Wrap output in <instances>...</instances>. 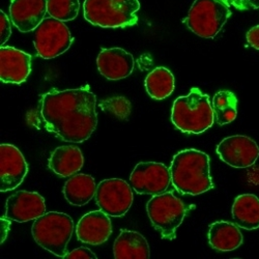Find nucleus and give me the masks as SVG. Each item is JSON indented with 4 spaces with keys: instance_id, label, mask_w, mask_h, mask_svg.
I'll return each instance as SVG.
<instances>
[{
    "instance_id": "obj_1",
    "label": "nucleus",
    "mask_w": 259,
    "mask_h": 259,
    "mask_svg": "<svg viewBox=\"0 0 259 259\" xmlns=\"http://www.w3.org/2000/svg\"><path fill=\"white\" fill-rule=\"evenodd\" d=\"M97 98L90 86L77 90L52 91L40 102V115L48 131L63 141L88 140L98 124Z\"/></svg>"
},
{
    "instance_id": "obj_2",
    "label": "nucleus",
    "mask_w": 259,
    "mask_h": 259,
    "mask_svg": "<svg viewBox=\"0 0 259 259\" xmlns=\"http://www.w3.org/2000/svg\"><path fill=\"white\" fill-rule=\"evenodd\" d=\"M171 183L182 194L196 196L213 188L209 157L198 149H184L172 159Z\"/></svg>"
},
{
    "instance_id": "obj_3",
    "label": "nucleus",
    "mask_w": 259,
    "mask_h": 259,
    "mask_svg": "<svg viewBox=\"0 0 259 259\" xmlns=\"http://www.w3.org/2000/svg\"><path fill=\"white\" fill-rule=\"evenodd\" d=\"M171 120L183 133L201 134L205 132L214 121L209 97L198 89H192L187 97H180L175 101Z\"/></svg>"
},
{
    "instance_id": "obj_4",
    "label": "nucleus",
    "mask_w": 259,
    "mask_h": 259,
    "mask_svg": "<svg viewBox=\"0 0 259 259\" xmlns=\"http://www.w3.org/2000/svg\"><path fill=\"white\" fill-rule=\"evenodd\" d=\"M84 18L104 28H123L136 25L140 9L138 0H85Z\"/></svg>"
},
{
    "instance_id": "obj_5",
    "label": "nucleus",
    "mask_w": 259,
    "mask_h": 259,
    "mask_svg": "<svg viewBox=\"0 0 259 259\" xmlns=\"http://www.w3.org/2000/svg\"><path fill=\"white\" fill-rule=\"evenodd\" d=\"M74 222L69 214L57 211L44 213L34 220L31 233L36 244L52 254L64 258L72 239Z\"/></svg>"
},
{
    "instance_id": "obj_6",
    "label": "nucleus",
    "mask_w": 259,
    "mask_h": 259,
    "mask_svg": "<svg viewBox=\"0 0 259 259\" xmlns=\"http://www.w3.org/2000/svg\"><path fill=\"white\" fill-rule=\"evenodd\" d=\"M189 207L172 192H165L155 195L146 204L148 218L153 226L161 233L162 237L168 241H174L177 237V229L183 223Z\"/></svg>"
},
{
    "instance_id": "obj_7",
    "label": "nucleus",
    "mask_w": 259,
    "mask_h": 259,
    "mask_svg": "<svg viewBox=\"0 0 259 259\" xmlns=\"http://www.w3.org/2000/svg\"><path fill=\"white\" fill-rule=\"evenodd\" d=\"M232 12L224 0H195L184 23L203 38H213L224 27Z\"/></svg>"
},
{
    "instance_id": "obj_8",
    "label": "nucleus",
    "mask_w": 259,
    "mask_h": 259,
    "mask_svg": "<svg viewBox=\"0 0 259 259\" xmlns=\"http://www.w3.org/2000/svg\"><path fill=\"white\" fill-rule=\"evenodd\" d=\"M74 37L62 21L48 17L34 30V47L37 55L44 59L55 58L73 44Z\"/></svg>"
},
{
    "instance_id": "obj_9",
    "label": "nucleus",
    "mask_w": 259,
    "mask_h": 259,
    "mask_svg": "<svg viewBox=\"0 0 259 259\" xmlns=\"http://www.w3.org/2000/svg\"><path fill=\"white\" fill-rule=\"evenodd\" d=\"M96 201L101 210L110 217H122L132 206L133 191L122 180H105L97 187Z\"/></svg>"
},
{
    "instance_id": "obj_10",
    "label": "nucleus",
    "mask_w": 259,
    "mask_h": 259,
    "mask_svg": "<svg viewBox=\"0 0 259 259\" xmlns=\"http://www.w3.org/2000/svg\"><path fill=\"white\" fill-rule=\"evenodd\" d=\"M130 183L137 194L160 195L171 183L170 170L162 163L141 162L132 171Z\"/></svg>"
},
{
    "instance_id": "obj_11",
    "label": "nucleus",
    "mask_w": 259,
    "mask_h": 259,
    "mask_svg": "<svg viewBox=\"0 0 259 259\" xmlns=\"http://www.w3.org/2000/svg\"><path fill=\"white\" fill-rule=\"evenodd\" d=\"M220 159L234 168L253 166L259 157V147L250 137L243 135L223 139L217 146Z\"/></svg>"
},
{
    "instance_id": "obj_12",
    "label": "nucleus",
    "mask_w": 259,
    "mask_h": 259,
    "mask_svg": "<svg viewBox=\"0 0 259 259\" xmlns=\"http://www.w3.org/2000/svg\"><path fill=\"white\" fill-rule=\"evenodd\" d=\"M28 172L24 156L12 144L0 145V191H13L23 183Z\"/></svg>"
},
{
    "instance_id": "obj_13",
    "label": "nucleus",
    "mask_w": 259,
    "mask_h": 259,
    "mask_svg": "<svg viewBox=\"0 0 259 259\" xmlns=\"http://www.w3.org/2000/svg\"><path fill=\"white\" fill-rule=\"evenodd\" d=\"M46 211L45 199L36 192L19 191L8 198L5 217L11 221L28 222L35 220Z\"/></svg>"
},
{
    "instance_id": "obj_14",
    "label": "nucleus",
    "mask_w": 259,
    "mask_h": 259,
    "mask_svg": "<svg viewBox=\"0 0 259 259\" xmlns=\"http://www.w3.org/2000/svg\"><path fill=\"white\" fill-rule=\"evenodd\" d=\"M31 72V56L13 47L0 48V80L4 83L21 84Z\"/></svg>"
},
{
    "instance_id": "obj_15",
    "label": "nucleus",
    "mask_w": 259,
    "mask_h": 259,
    "mask_svg": "<svg viewBox=\"0 0 259 259\" xmlns=\"http://www.w3.org/2000/svg\"><path fill=\"white\" fill-rule=\"evenodd\" d=\"M76 233L82 243L93 246L104 244L112 233L109 215L101 209L84 214L76 226Z\"/></svg>"
},
{
    "instance_id": "obj_16",
    "label": "nucleus",
    "mask_w": 259,
    "mask_h": 259,
    "mask_svg": "<svg viewBox=\"0 0 259 259\" xmlns=\"http://www.w3.org/2000/svg\"><path fill=\"white\" fill-rule=\"evenodd\" d=\"M47 0H12L10 17L21 32H30L45 19Z\"/></svg>"
},
{
    "instance_id": "obj_17",
    "label": "nucleus",
    "mask_w": 259,
    "mask_h": 259,
    "mask_svg": "<svg viewBox=\"0 0 259 259\" xmlns=\"http://www.w3.org/2000/svg\"><path fill=\"white\" fill-rule=\"evenodd\" d=\"M98 70L108 80H120L132 74L135 60L121 48L102 49L97 58Z\"/></svg>"
},
{
    "instance_id": "obj_18",
    "label": "nucleus",
    "mask_w": 259,
    "mask_h": 259,
    "mask_svg": "<svg viewBox=\"0 0 259 259\" xmlns=\"http://www.w3.org/2000/svg\"><path fill=\"white\" fill-rule=\"evenodd\" d=\"M116 259H147L150 256L149 246L145 237L133 230L121 229L113 245Z\"/></svg>"
},
{
    "instance_id": "obj_19",
    "label": "nucleus",
    "mask_w": 259,
    "mask_h": 259,
    "mask_svg": "<svg viewBox=\"0 0 259 259\" xmlns=\"http://www.w3.org/2000/svg\"><path fill=\"white\" fill-rule=\"evenodd\" d=\"M84 158L79 147L59 146L49 158V168L61 178H69L83 167Z\"/></svg>"
},
{
    "instance_id": "obj_20",
    "label": "nucleus",
    "mask_w": 259,
    "mask_h": 259,
    "mask_svg": "<svg viewBox=\"0 0 259 259\" xmlns=\"http://www.w3.org/2000/svg\"><path fill=\"white\" fill-rule=\"evenodd\" d=\"M207 237L211 248L221 252L233 251L244 242V237L239 226L225 221H218L210 224Z\"/></svg>"
},
{
    "instance_id": "obj_21",
    "label": "nucleus",
    "mask_w": 259,
    "mask_h": 259,
    "mask_svg": "<svg viewBox=\"0 0 259 259\" xmlns=\"http://www.w3.org/2000/svg\"><path fill=\"white\" fill-rule=\"evenodd\" d=\"M62 192L69 203L75 206H83L96 196L95 179L84 174L75 175L64 184Z\"/></svg>"
},
{
    "instance_id": "obj_22",
    "label": "nucleus",
    "mask_w": 259,
    "mask_h": 259,
    "mask_svg": "<svg viewBox=\"0 0 259 259\" xmlns=\"http://www.w3.org/2000/svg\"><path fill=\"white\" fill-rule=\"evenodd\" d=\"M231 211L233 221L239 227L247 230L259 227V198L253 194L237 196Z\"/></svg>"
},
{
    "instance_id": "obj_23",
    "label": "nucleus",
    "mask_w": 259,
    "mask_h": 259,
    "mask_svg": "<svg viewBox=\"0 0 259 259\" xmlns=\"http://www.w3.org/2000/svg\"><path fill=\"white\" fill-rule=\"evenodd\" d=\"M144 85L149 97L161 101L174 93L175 76L168 69L158 67L147 75Z\"/></svg>"
},
{
    "instance_id": "obj_24",
    "label": "nucleus",
    "mask_w": 259,
    "mask_h": 259,
    "mask_svg": "<svg viewBox=\"0 0 259 259\" xmlns=\"http://www.w3.org/2000/svg\"><path fill=\"white\" fill-rule=\"evenodd\" d=\"M212 110L215 122L219 125L230 123L237 115V99L229 91H221L212 99Z\"/></svg>"
},
{
    "instance_id": "obj_25",
    "label": "nucleus",
    "mask_w": 259,
    "mask_h": 259,
    "mask_svg": "<svg viewBox=\"0 0 259 259\" xmlns=\"http://www.w3.org/2000/svg\"><path fill=\"white\" fill-rule=\"evenodd\" d=\"M80 11L79 0H47V13L62 22L74 20Z\"/></svg>"
},
{
    "instance_id": "obj_26",
    "label": "nucleus",
    "mask_w": 259,
    "mask_h": 259,
    "mask_svg": "<svg viewBox=\"0 0 259 259\" xmlns=\"http://www.w3.org/2000/svg\"><path fill=\"white\" fill-rule=\"evenodd\" d=\"M102 110L114 115L119 119H127L131 113V103L124 97H114L102 101L99 104Z\"/></svg>"
},
{
    "instance_id": "obj_27",
    "label": "nucleus",
    "mask_w": 259,
    "mask_h": 259,
    "mask_svg": "<svg viewBox=\"0 0 259 259\" xmlns=\"http://www.w3.org/2000/svg\"><path fill=\"white\" fill-rule=\"evenodd\" d=\"M12 34V27L9 17L2 11L0 12V44L5 45Z\"/></svg>"
},
{
    "instance_id": "obj_28",
    "label": "nucleus",
    "mask_w": 259,
    "mask_h": 259,
    "mask_svg": "<svg viewBox=\"0 0 259 259\" xmlns=\"http://www.w3.org/2000/svg\"><path fill=\"white\" fill-rule=\"evenodd\" d=\"M66 259H96V254L89 248L86 247H80L78 249H75L64 256Z\"/></svg>"
},
{
    "instance_id": "obj_29",
    "label": "nucleus",
    "mask_w": 259,
    "mask_h": 259,
    "mask_svg": "<svg viewBox=\"0 0 259 259\" xmlns=\"http://www.w3.org/2000/svg\"><path fill=\"white\" fill-rule=\"evenodd\" d=\"M247 41L249 45L257 50H259V25L252 27L246 34Z\"/></svg>"
},
{
    "instance_id": "obj_30",
    "label": "nucleus",
    "mask_w": 259,
    "mask_h": 259,
    "mask_svg": "<svg viewBox=\"0 0 259 259\" xmlns=\"http://www.w3.org/2000/svg\"><path fill=\"white\" fill-rule=\"evenodd\" d=\"M10 220V219H9ZM7 220V218H2L0 222H2V244L5 242L6 237L8 235V232L10 230V226H11V222Z\"/></svg>"
},
{
    "instance_id": "obj_31",
    "label": "nucleus",
    "mask_w": 259,
    "mask_h": 259,
    "mask_svg": "<svg viewBox=\"0 0 259 259\" xmlns=\"http://www.w3.org/2000/svg\"><path fill=\"white\" fill-rule=\"evenodd\" d=\"M247 3L251 6L253 9H259V0H247Z\"/></svg>"
}]
</instances>
